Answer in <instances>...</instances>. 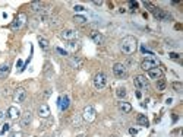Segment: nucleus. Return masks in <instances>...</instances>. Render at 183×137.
<instances>
[{"label":"nucleus","instance_id":"1","mask_svg":"<svg viewBox=\"0 0 183 137\" xmlns=\"http://www.w3.org/2000/svg\"><path fill=\"white\" fill-rule=\"evenodd\" d=\"M120 50L126 56L135 54L136 50H138V41H136V38L132 37V35H127L125 38H122V41H120Z\"/></svg>","mask_w":183,"mask_h":137},{"label":"nucleus","instance_id":"2","mask_svg":"<svg viewBox=\"0 0 183 137\" xmlns=\"http://www.w3.org/2000/svg\"><path fill=\"white\" fill-rule=\"evenodd\" d=\"M160 66V60L155 57L154 54L151 53V54H148V57L141 63V68H144V70H151V68H154V67H158Z\"/></svg>","mask_w":183,"mask_h":137},{"label":"nucleus","instance_id":"3","mask_svg":"<svg viewBox=\"0 0 183 137\" xmlns=\"http://www.w3.org/2000/svg\"><path fill=\"white\" fill-rule=\"evenodd\" d=\"M92 82H94V88L97 90H101V89H104L107 86V76L106 73H103V72H98L94 79H92Z\"/></svg>","mask_w":183,"mask_h":137},{"label":"nucleus","instance_id":"4","mask_svg":"<svg viewBox=\"0 0 183 137\" xmlns=\"http://www.w3.org/2000/svg\"><path fill=\"white\" fill-rule=\"evenodd\" d=\"M133 85H135V88L141 92V90H148V88H149V85H148V79L145 78V76H142V75H139V76H136L135 79H133Z\"/></svg>","mask_w":183,"mask_h":137},{"label":"nucleus","instance_id":"5","mask_svg":"<svg viewBox=\"0 0 183 137\" xmlns=\"http://www.w3.org/2000/svg\"><path fill=\"white\" fill-rule=\"evenodd\" d=\"M97 117V112L94 107H91V105H87V107L84 108V112H82V120L84 121H87V123H92Z\"/></svg>","mask_w":183,"mask_h":137},{"label":"nucleus","instance_id":"6","mask_svg":"<svg viewBox=\"0 0 183 137\" xmlns=\"http://www.w3.org/2000/svg\"><path fill=\"white\" fill-rule=\"evenodd\" d=\"M25 23H27V15H25V13H19V15L15 18V20L10 23V29L18 31V29H21Z\"/></svg>","mask_w":183,"mask_h":137},{"label":"nucleus","instance_id":"7","mask_svg":"<svg viewBox=\"0 0 183 137\" xmlns=\"http://www.w3.org/2000/svg\"><path fill=\"white\" fill-rule=\"evenodd\" d=\"M59 37L65 41H75L78 38V31L75 29H65L59 34Z\"/></svg>","mask_w":183,"mask_h":137},{"label":"nucleus","instance_id":"8","mask_svg":"<svg viewBox=\"0 0 183 137\" xmlns=\"http://www.w3.org/2000/svg\"><path fill=\"white\" fill-rule=\"evenodd\" d=\"M151 13L154 15L155 18H157V19H160V20H172V19H173L170 13H167V12H164V10L158 9V8H154Z\"/></svg>","mask_w":183,"mask_h":137},{"label":"nucleus","instance_id":"9","mask_svg":"<svg viewBox=\"0 0 183 137\" xmlns=\"http://www.w3.org/2000/svg\"><path fill=\"white\" fill-rule=\"evenodd\" d=\"M113 73H114L116 78L122 79V78H126V66L122 64V63H116L113 66Z\"/></svg>","mask_w":183,"mask_h":137},{"label":"nucleus","instance_id":"10","mask_svg":"<svg viewBox=\"0 0 183 137\" xmlns=\"http://www.w3.org/2000/svg\"><path fill=\"white\" fill-rule=\"evenodd\" d=\"M25 96H27V90H25V88H18L15 92H13V102L21 104V102L25 101Z\"/></svg>","mask_w":183,"mask_h":137},{"label":"nucleus","instance_id":"11","mask_svg":"<svg viewBox=\"0 0 183 137\" xmlns=\"http://www.w3.org/2000/svg\"><path fill=\"white\" fill-rule=\"evenodd\" d=\"M57 105H59V109L60 111H66L70 105V101H69V96L68 95H63L57 99Z\"/></svg>","mask_w":183,"mask_h":137},{"label":"nucleus","instance_id":"12","mask_svg":"<svg viewBox=\"0 0 183 137\" xmlns=\"http://www.w3.org/2000/svg\"><path fill=\"white\" fill-rule=\"evenodd\" d=\"M148 78L152 79V80L163 79V70L160 67H154V68H151V70H148Z\"/></svg>","mask_w":183,"mask_h":137},{"label":"nucleus","instance_id":"13","mask_svg":"<svg viewBox=\"0 0 183 137\" xmlns=\"http://www.w3.org/2000/svg\"><path fill=\"white\" fill-rule=\"evenodd\" d=\"M31 123H32V114H31V111H25L22 118H21V126L22 127H28Z\"/></svg>","mask_w":183,"mask_h":137},{"label":"nucleus","instance_id":"14","mask_svg":"<svg viewBox=\"0 0 183 137\" xmlns=\"http://www.w3.org/2000/svg\"><path fill=\"white\" fill-rule=\"evenodd\" d=\"M69 64H70V67H73V68H81L82 64H84V61H82V59H79L78 56H70L69 57Z\"/></svg>","mask_w":183,"mask_h":137},{"label":"nucleus","instance_id":"15","mask_svg":"<svg viewBox=\"0 0 183 137\" xmlns=\"http://www.w3.org/2000/svg\"><path fill=\"white\" fill-rule=\"evenodd\" d=\"M50 114H51V112H50V107H48L47 104H41L38 107V115L41 118H48Z\"/></svg>","mask_w":183,"mask_h":137},{"label":"nucleus","instance_id":"16","mask_svg":"<svg viewBox=\"0 0 183 137\" xmlns=\"http://www.w3.org/2000/svg\"><path fill=\"white\" fill-rule=\"evenodd\" d=\"M91 39L95 42V44H103L104 42V37H103V34L101 32H98V31H92L91 32Z\"/></svg>","mask_w":183,"mask_h":137},{"label":"nucleus","instance_id":"17","mask_svg":"<svg viewBox=\"0 0 183 137\" xmlns=\"http://www.w3.org/2000/svg\"><path fill=\"white\" fill-rule=\"evenodd\" d=\"M10 72V64L9 63H3L0 64V79H5Z\"/></svg>","mask_w":183,"mask_h":137},{"label":"nucleus","instance_id":"18","mask_svg":"<svg viewBox=\"0 0 183 137\" xmlns=\"http://www.w3.org/2000/svg\"><path fill=\"white\" fill-rule=\"evenodd\" d=\"M66 51H70V53H75V51H78L79 50V42H78L76 39L75 41H68V44H66Z\"/></svg>","mask_w":183,"mask_h":137},{"label":"nucleus","instance_id":"19","mask_svg":"<svg viewBox=\"0 0 183 137\" xmlns=\"http://www.w3.org/2000/svg\"><path fill=\"white\" fill-rule=\"evenodd\" d=\"M8 117H9L10 120H18V118H19V109L16 107H10L9 109H8Z\"/></svg>","mask_w":183,"mask_h":137},{"label":"nucleus","instance_id":"20","mask_svg":"<svg viewBox=\"0 0 183 137\" xmlns=\"http://www.w3.org/2000/svg\"><path fill=\"white\" fill-rule=\"evenodd\" d=\"M119 109H120L122 112H125V114H127V112H130V111H132V105H130L129 102H125V101H120V102H119Z\"/></svg>","mask_w":183,"mask_h":137},{"label":"nucleus","instance_id":"21","mask_svg":"<svg viewBox=\"0 0 183 137\" xmlns=\"http://www.w3.org/2000/svg\"><path fill=\"white\" fill-rule=\"evenodd\" d=\"M136 121H138L139 126H144V127H148V126H149V121H148V118L145 117L144 114H139V115L136 117Z\"/></svg>","mask_w":183,"mask_h":137},{"label":"nucleus","instance_id":"22","mask_svg":"<svg viewBox=\"0 0 183 137\" xmlns=\"http://www.w3.org/2000/svg\"><path fill=\"white\" fill-rule=\"evenodd\" d=\"M38 44H40V47L44 50V51H47V50H48V39L47 38H44V37H38Z\"/></svg>","mask_w":183,"mask_h":137},{"label":"nucleus","instance_id":"23","mask_svg":"<svg viewBox=\"0 0 183 137\" xmlns=\"http://www.w3.org/2000/svg\"><path fill=\"white\" fill-rule=\"evenodd\" d=\"M72 124H73V127H81L82 126V115H75V117L72 118Z\"/></svg>","mask_w":183,"mask_h":137},{"label":"nucleus","instance_id":"24","mask_svg":"<svg viewBox=\"0 0 183 137\" xmlns=\"http://www.w3.org/2000/svg\"><path fill=\"white\" fill-rule=\"evenodd\" d=\"M73 22H76L79 25H85L87 23V18L85 16H81V15H75L73 16Z\"/></svg>","mask_w":183,"mask_h":137},{"label":"nucleus","instance_id":"25","mask_svg":"<svg viewBox=\"0 0 183 137\" xmlns=\"http://www.w3.org/2000/svg\"><path fill=\"white\" fill-rule=\"evenodd\" d=\"M155 88H157V90L163 92L164 89H165V82H164L163 79H158V80H157V83H155Z\"/></svg>","mask_w":183,"mask_h":137},{"label":"nucleus","instance_id":"26","mask_svg":"<svg viewBox=\"0 0 183 137\" xmlns=\"http://www.w3.org/2000/svg\"><path fill=\"white\" fill-rule=\"evenodd\" d=\"M116 95H117V98L123 99L126 95H127V92H126L125 88H117V90H116Z\"/></svg>","mask_w":183,"mask_h":137},{"label":"nucleus","instance_id":"27","mask_svg":"<svg viewBox=\"0 0 183 137\" xmlns=\"http://www.w3.org/2000/svg\"><path fill=\"white\" fill-rule=\"evenodd\" d=\"M172 86L174 88L176 92H182V90H183V85L180 83V82H173V83H172Z\"/></svg>","mask_w":183,"mask_h":137},{"label":"nucleus","instance_id":"28","mask_svg":"<svg viewBox=\"0 0 183 137\" xmlns=\"http://www.w3.org/2000/svg\"><path fill=\"white\" fill-rule=\"evenodd\" d=\"M56 53H57V54H60V56H69V53L68 51H66V50H63V48H60V47H56Z\"/></svg>","mask_w":183,"mask_h":137},{"label":"nucleus","instance_id":"29","mask_svg":"<svg viewBox=\"0 0 183 137\" xmlns=\"http://www.w3.org/2000/svg\"><path fill=\"white\" fill-rule=\"evenodd\" d=\"M9 128H10V124H9V123H5V124H3V127H2L0 134H5L6 131H9Z\"/></svg>","mask_w":183,"mask_h":137},{"label":"nucleus","instance_id":"30","mask_svg":"<svg viewBox=\"0 0 183 137\" xmlns=\"http://www.w3.org/2000/svg\"><path fill=\"white\" fill-rule=\"evenodd\" d=\"M169 57H170L172 60H177V61H180V56H179L177 53H170V54H169Z\"/></svg>","mask_w":183,"mask_h":137},{"label":"nucleus","instance_id":"31","mask_svg":"<svg viewBox=\"0 0 183 137\" xmlns=\"http://www.w3.org/2000/svg\"><path fill=\"white\" fill-rule=\"evenodd\" d=\"M6 115H8V112H5L3 109H0V124L5 121V118H6Z\"/></svg>","mask_w":183,"mask_h":137},{"label":"nucleus","instance_id":"32","mask_svg":"<svg viewBox=\"0 0 183 137\" xmlns=\"http://www.w3.org/2000/svg\"><path fill=\"white\" fill-rule=\"evenodd\" d=\"M73 9L76 10V12H84V10H87L82 5H75V8H73Z\"/></svg>","mask_w":183,"mask_h":137},{"label":"nucleus","instance_id":"33","mask_svg":"<svg viewBox=\"0 0 183 137\" xmlns=\"http://www.w3.org/2000/svg\"><path fill=\"white\" fill-rule=\"evenodd\" d=\"M9 137H22V133L21 131H13V133H10Z\"/></svg>","mask_w":183,"mask_h":137},{"label":"nucleus","instance_id":"34","mask_svg":"<svg viewBox=\"0 0 183 137\" xmlns=\"http://www.w3.org/2000/svg\"><path fill=\"white\" fill-rule=\"evenodd\" d=\"M129 6H130V9H132V10L138 9V3H135V2H130V3H129Z\"/></svg>","mask_w":183,"mask_h":137},{"label":"nucleus","instance_id":"35","mask_svg":"<svg viewBox=\"0 0 183 137\" xmlns=\"http://www.w3.org/2000/svg\"><path fill=\"white\" fill-rule=\"evenodd\" d=\"M129 133L133 136V134H136V133H138V130H136V128H130V130H129Z\"/></svg>","mask_w":183,"mask_h":137},{"label":"nucleus","instance_id":"36","mask_svg":"<svg viewBox=\"0 0 183 137\" xmlns=\"http://www.w3.org/2000/svg\"><path fill=\"white\" fill-rule=\"evenodd\" d=\"M16 66L22 68V60H18V61H16ZM21 68H19V72H21Z\"/></svg>","mask_w":183,"mask_h":137},{"label":"nucleus","instance_id":"37","mask_svg":"<svg viewBox=\"0 0 183 137\" xmlns=\"http://www.w3.org/2000/svg\"><path fill=\"white\" fill-rule=\"evenodd\" d=\"M165 104H167V105H172V104H173V99H172V98H169L167 101H165Z\"/></svg>","mask_w":183,"mask_h":137},{"label":"nucleus","instance_id":"38","mask_svg":"<svg viewBox=\"0 0 183 137\" xmlns=\"http://www.w3.org/2000/svg\"><path fill=\"white\" fill-rule=\"evenodd\" d=\"M92 3H94L95 6H101V5H103V2H92Z\"/></svg>","mask_w":183,"mask_h":137},{"label":"nucleus","instance_id":"39","mask_svg":"<svg viewBox=\"0 0 183 137\" xmlns=\"http://www.w3.org/2000/svg\"><path fill=\"white\" fill-rule=\"evenodd\" d=\"M141 96H142V93L139 90H136V98H141Z\"/></svg>","mask_w":183,"mask_h":137},{"label":"nucleus","instance_id":"40","mask_svg":"<svg viewBox=\"0 0 183 137\" xmlns=\"http://www.w3.org/2000/svg\"><path fill=\"white\" fill-rule=\"evenodd\" d=\"M76 137H87V134H79V136H76Z\"/></svg>","mask_w":183,"mask_h":137},{"label":"nucleus","instance_id":"41","mask_svg":"<svg viewBox=\"0 0 183 137\" xmlns=\"http://www.w3.org/2000/svg\"><path fill=\"white\" fill-rule=\"evenodd\" d=\"M111 137H117V136H111Z\"/></svg>","mask_w":183,"mask_h":137}]
</instances>
